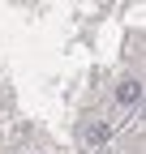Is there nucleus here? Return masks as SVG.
Masks as SVG:
<instances>
[{
  "mask_svg": "<svg viewBox=\"0 0 146 154\" xmlns=\"http://www.w3.org/2000/svg\"><path fill=\"white\" fill-rule=\"evenodd\" d=\"M138 94H142V86H138V82H125V86H120V103H133Z\"/></svg>",
  "mask_w": 146,
  "mask_h": 154,
  "instance_id": "obj_1",
  "label": "nucleus"
},
{
  "mask_svg": "<svg viewBox=\"0 0 146 154\" xmlns=\"http://www.w3.org/2000/svg\"><path fill=\"white\" fill-rule=\"evenodd\" d=\"M103 137H107L103 124H90V128H86V141H103Z\"/></svg>",
  "mask_w": 146,
  "mask_h": 154,
  "instance_id": "obj_2",
  "label": "nucleus"
}]
</instances>
